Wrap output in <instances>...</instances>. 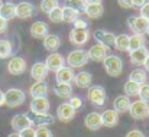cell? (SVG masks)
<instances>
[{
  "instance_id": "1",
  "label": "cell",
  "mask_w": 149,
  "mask_h": 137,
  "mask_svg": "<svg viewBox=\"0 0 149 137\" xmlns=\"http://www.w3.org/2000/svg\"><path fill=\"white\" fill-rule=\"evenodd\" d=\"M67 65L70 68H83L87 62H88V55H87V51L84 49H74L68 53L67 59H65Z\"/></svg>"
},
{
  "instance_id": "2",
  "label": "cell",
  "mask_w": 149,
  "mask_h": 137,
  "mask_svg": "<svg viewBox=\"0 0 149 137\" xmlns=\"http://www.w3.org/2000/svg\"><path fill=\"white\" fill-rule=\"evenodd\" d=\"M26 100V94L19 88H10L4 92V105L9 108H16L22 105Z\"/></svg>"
},
{
  "instance_id": "3",
  "label": "cell",
  "mask_w": 149,
  "mask_h": 137,
  "mask_svg": "<svg viewBox=\"0 0 149 137\" xmlns=\"http://www.w3.org/2000/svg\"><path fill=\"white\" fill-rule=\"evenodd\" d=\"M103 66L110 77H119L123 71V61L116 55H109L103 61Z\"/></svg>"
},
{
  "instance_id": "4",
  "label": "cell",
  "mask_w": 149,
  "mask_h": 137,
  "mask_svg": "<svg viewBox=\"0 0 149 137\" xmlns=\"http://www.w3.org/2000/svg\"><path fill=\"white\" fill-rule=\"evenodd\" d=\"M87 98L93 105L103 107L107 100V92L101 85H90L88 91H87Z\"/></svg>"
},
{
  "instance_id": "5",
  "label": "cell",
  "mask_w": 149,
  "mask_h": 137,
  "mask_svg": "<svg viewBox=\"0 0 149 137\" xmlns=\"http://www.w3.org/2000/svg\"><path fill=\"white\" fill-rule=\"evenodd\" d=\"M148 111L149 105L146 101L138 100V101H132L130 107H129V114L133 120H145L148 118Z\"/></svg>"
},
{
  "instance_id": "6",
  "label": "cell",
  "mask_w": 149,
  "mask_h": 137,
  "mask_svg": "<svg viewBox=\"0 0 149 137\" xmlns=\"http://www.w3.org/2000/svg\"><path fill=\"white\" fill-rule=\"evenodd\" d=\"M127 28L136 35H145L149 29V20L142 16H130L127 19Z\"/></svg>"
},
{
  "instance_id": "7",
  "label": "cell",
  "mask_w": 149,
  "mask_h": 137,
  "mask_svg": "<svg viewBox=\"0 0 149 137\" xmlns=\"http://www.w3.org/2000/svg\"><path fill=\"white\" fill-rule=\"evenodd\" d=\"M87 55H88V59L94 62H103L110 55V48L101 45V44H96L87 51Z\"/></svg>"
},
{
  "instance_id": "8",
  "label": "cell",
  "mask_w": 149,
  "mask_h": 137,
  "mask_svg": "<svg viewBox=\"0 0 149 137\" xmlns=\"http://www.w3.org/2000/svg\"><path fill=\"white\" fill-rule=\"evenodd\" d=\"M10 124H12V129H13L16 133H19V131H22V130H25V129L32 127V126H33V121H32V118H31L28 114H23V113H22V114L13 116Z\"/></svg>"
},
{
  "instance_id": "9",
  "label": "cell",
  "mask_w": 149,
  "mask_h": 137,
  "mask_svg": "<svg viewBox=\"0 0 149 137\" xmlns=\"http://www.w3.org/2000/svg\"><path fill=\"white\" fill-rule=\"evenodd\" d=\"M26 66H28V64H26V61L22 56H13L9 61V64H7V72L10 75H16L17 77V75H22L26 71Z\"/></svg>"
},
{
  "instance_id": "10",
  "label": "cell",
  "mask_w": 149,
  "mask_h": 137,
  "mask_svg": "<svg viewBox=\"0 0 149 137\" xmlns=\"http://www.w3.org/2000/svg\"><path fill=\"white\" fill-rule=\"evenodd\" d=\"M44 64H45V66L48 68V71L56 72V71H59L62 66H65V58H64L61 53H58V52H52L51 55H48V58H47V61H45Z\"/></svg>"
},
{
  "instance_id": "11",
  "label": "cell",
  "mask_w": 149,
  "mask_h": 137,
  "mask_svg": "<svg viewBox=\"0 0 149 137\" xmlns=\"http://www.w3.org/2000/svg\"><path fill=\"white\" fill-rule=\"evenodd\" d=\"M74 117H75V110L68 102H62V104L58 105V108H56V118L59 121L70 123Z\"/></svg>"
},
{
  "instance_id": "12",
  "label": "cell",
  "mask_w": 149,
  "mask_h": 137,
  "mask_svg": "<svg viewBox=\"0 0 149 137\" xmlns=\"http://www.w3.org/2000/svg\"><path fill=\"white\" fill-rule=\"evenodd\" d=\"M90 39V33L87 29H72L70 32V42L75 46L86 45Z\"/></svg>"
},
{
  "instance_id": "13",
  "label": "cell",
  "mask_w": 149,
  "mask_h": 137,
  "mask_svg": "<svg viewBox=\"0 0 149 137\" xmlns=\"http://www.w3.org/2000/svg\"><path fill=\"white\" fill-rule=\"evenodd\" d=\"M49 107H51V104H49V101H48V98H32L31 105H29L31 113L33 116L48 113L49 111Z\"/></svg>"
},
{
  "instance_id": "14",
  "label": "cell",
  "mask_w": 149,
  "mask_h": 137,
  "mask_svg": "<svg viewBox=\"0 0 149 137\" xmlns=\"http://www.w3.org/2000/svg\"><path fill=\"white\" fill-rule=\"evenodd\" d=\"M35 15V6L29 1H20L16 4V17L29 19Z\"/></svg>"
},
{
  "instance_id": "15",
  "label": "cell",
  "mask_w": 149,
  "mask_h": 137,
  "mask_svg": "<svg viewBox=\"0 0 149 137\" xmlns=\"http://www.w3.org/2000/svg\"><path fill=\"white\" fill-rule=\"evenodd\" d=\"M29 32H31V36L32 38H35V39H44L48 35V32H49V26L45 22L38 20V22H33L32 23Z\"/></svg>"
},
{
  "instance_id": "16",
  "label": "cell",
  "mask_w": 149,
  "mask_h": 137,
  "mask_svg": "<svg viewBox=\"0 0 149 137\" xmlns=\"http://www.w3.org/2000/svg\"><path fill=\"white\" fill-rule=\"evenodd\" d=\"M48 68L45 66L44 62H35L31 68V77L36 81V82H41V81H45V78L48 77Z\"/></svg>"
},
{
  "instance_id": "17",
  "label": "cell",
  "mask_w": 149,
  "mask_h": 137,
  "mask_svg": "<svg viewBox=\"0 0 149 137\" xmlns=\"http://www.w3.org/2000/svg\"><path fill=\"white\" fill-rule=\"evenodd\" d=\"M93 36H94V39H96V42H97V44H101V45L109 46V48L114 44V39H116V35H114L113 32L103 30V29L96 30Z\"/></svg>"
},
{
  "instance_id": "18",
  "label": "cell",
  "mask_w": 149,
  "mask_h": 137,
  "mask_svg": "<svg viewBox=\"0 0 149 137\" xmlns=\"http://www.w3.org/2000/svg\"><path fill=\"white\" fill-rule=\"evenodd\" d=\"M100 116H101V124H103L104 127L111 129V127L117 126V123H119V114H117L113 108L104 110Z\"/></svg>"
},
{
  "instance_id": "19",
  "label": "cell",
  "mask_w": 149,
  "mask_h": 137,
  "mask_svg": "<svg viewBox=\"0 0 149 137\" xmlns=\"http://www.w3.org/2000/svg\"><path fill=\"white\" fill-rule=\"evenodd\" d=\"M84 124H86V127H87L88 130H91V131H97L100 127H103L100 113H96V111L88 113V114L86 116V118H84Z\"/></svg>"
},
{
  "instance_id": "20",
  "label": "cell",
  "mask_w": 149,
  "mask_h": 137,
  "mask_svg": "<svg viewBox=\"0 0 149 137\" xmlns=\"http://www.w3.org/2000/svg\"><path fill=\"white\" fill-rule=\"evenodd\" d=\"M55 74H56V82H59V84H71L74 81V77H75L74 69L70 66H62Z\"/></svg>"
},
{
  "instance_id": "21",
  "label": "cell",
  "mask_w": 149,
  "mask_h": 137,
  "mask_svg": "<svg viewBox=\"0 0 149 137\" xmlns=\"http://www.w3.org/2000/svg\"><path fill=\"white\" fill-rule=\"evenodd\" d=\"M130 98L126 97V95H117L113 101V110L117 113V114H122V113H127L129 111V107H130Z\"/></svg>"
},
{
  "instance_id": "22",
  "label": "cell",
  "mask_w": 149,
  "mask_h": 137,
  "mask_svg": "<svg viewBox=\"0 0 149 137\" xmlns=\"http://www.w3.org/2000/svg\"><path fill=\"white\" fill-rule=\"evenodd\" d=\"M129 53H130V55H129L130 62H132L133 65H143L145 61H146V58H148V55H149V51L146 46H143V48H139V49H136V51H133V52H129Z\"/></svg>"
},
{
  "instance_id": "23",
  "label": "cell",
  "mask_w": 149,
  "mask_h": 137,
  "mask_svg": "<svg viewBox=\"0 0 149 137\" xmlns=\"http://www.w3.org/2000/svg\"><path fill=\"white\" fill-rule=\"evenodd\" d=\"M42 41H44V48L51 53L56 52L61 46V38L58 35H54V33H48Z\"/></svg>"
},
{
  "instance_id": "24",
  "label": "cell",
  "mask_w": 149,
  "mask_h": 137,
  "mask_svg": "<svg viewBox=\"0 0 149 137\" xmlns=\"http://www.w3.org/2000/svg\"><path fill=\"white\" fill-rule=\"evenodd\" d=\"M91 81H93L91 74L87 72V71H81V72H78V74L74 77V81H72V82H74L78 88L84 90V88H88V87L91 85Z\"/></svg>"
},
{
  "instance_id": "25",
  "label": "cell",
  "mask_w": 149,
  "mask_h": 137,
  "mask_svg": "<svg viewBox=\"0 0 149 137\" xmlns=\"http://www.w3.org/2000/svg\"><path fill=\"white\" fill-rule=\"evenodd\" d=\"M29 94L32 98H47L48 95V85L45 81H41V82H35L33 85H31V90Z\"/></svg>"
},
{
  "instance_id": "26",
  "label": "cell",
  "mask_w": 149,
  "mask_h": 137,
  "mask_svg": "<svg viewBox=\"0 0 149 137\" xmlns=\"http://www.w3.org/2000/svg\"><path fill=\"white\" fill-rule=\"evenodd\" d=\"M0 17H3L4 20H10L16 17V4L12 1L0 3Z\"/></svg>"
},
{
  "instance_id": "27",
  "label": "cell",
  "mask_w": 149,
  "mask_h": 137,
  "mask_svg": "<svg viewBox=\"0 0 149 137\" xmlns=\"http://www.w3.org/2000/svg\"><path fill=\"white\" fill-rule=\"evenodd\" d=\"M72 85L71 84H59L56 82V85L54 87V94L62 100H68L72 97Z\"/></svg>"
},
{
  "instance_id": "28",
  "label": "cell",
  "mask_w": 149,
  "mask_h": 137,
  "mask_svg": "<svg viewBox=\"0 0 149 137\" xmlns=\"http://www.w3.org/2000/svg\"><path fill=\"white\" fill-rule=\"evenodd\" d=\"M84 13L90 19H100L104 13V7H103L101 3H99V4H86Z\"/></svg>"
},
{
  "instance_id": "29",
  "label": "cell",
  "mask_w": 149,
  "mask_h": 137,
  "mask_svg": "<svg viewBox=\"0 0 149 137\" xmlns=\"http://www.w3.org/2000/svg\"><path fill=\"white\" fill-rule=\"evenodd\" d=\"M32 121L36 123L38 127H48L51 124H54L55 117H54L52 114H49V113H44V114H36V116H33Z\"/></svg>"
},
{
  "instance_id": "30",
  "label": "cell",
  "mask_w": 149,
  "mask_h": 137,
  "mask_svg": "<svg viewBox=\"0 0 149 137\" xmlns=\"http://www.w3.org/2000/svg\"><path fill=\"white\" fill-rule=\"evenodd\" d=\"M145 35H136L133 33L132 36H129V52H133L139 48H143L145 46Z\"/></svg>"
},
{
  "instance_id": "31",
  "label": "cell",
  "mask_w": 149,
  "mask_h": 137,
  "mask_svg": "<svg viewBox=\"0 0 149 137\" xmlns=\"http://www.w3.org/2000/svg\"><path fill=\"white\" fill-rule=\"evenodd\" d=\"M113 46L120 52H127V49H129V35H126V33L117 35Z\"/></svg>"
},
{
  "instance_id": "32",
  "label": "cell",
  "mask_w": 149,
  "mask_h": 137,
  "mask_svg": "<svg viewBox=\"0 0 149 137\" xmlns=\"http://www.w3.org/2000/svg\"><path fill=\"white\" fill-rule=\"evenodd\" d=\"M129 81H133V82H136L139 85L145 84L146 82V71L145 69H141V68L133 69L130 72V75H129Z\"/></svg>"
},
{
  "instance_id": "33",
  "label": "cell",
  "mask_w": 149,
  "mask_h": 137,
  "mask_svg": "<svg viewBox=\"0 0 149 137\" xmlns=\"http://www.w3.org/2000/svg\"><path fill=\"white\" fill-rule=\"evenodd\" d=\"M78 12H75V10H72V9H70V7H62V22H65V23H74L77 19H78Z\"/></svg>"
},
{
  "instance_id": "34",
  "label": "cell",
  "mask_w": 149,
  "mask_h": 137,
  "mask_svg": "<svg viewBox=\"0 0 149 137\" xmlns=\"http://www.w3.org/2000/svg\"><path fill=\"white\" fill-rule=\"evenodd\" d=\"M13 52V46L10 44V41L7 39H0V59H6L12 55Z\"/></svg>"
},
{
  "instance_id": "35",
  "label": "cell",
  "mask_w": 149,
  "mask_h": 137,
  "mask_svg": "<svg viewBox=\"0 0 149 137\" xmlns=\"http://www.w3.org/2000/svg\"><path fill=\"white\" fill-rule=\"evenodd\" d=\"M139 88H141V85L133 81H126L123 85V91H125L126 97H136L139 92Z\"/></svg>"
},
{
  "instance_id": "36",
  "label": "cell",
  "mask_w": 149,
  "mask_h": 137,
  "mask_svg": "<svg viewBox=\"0 0 149 137\" xmlns=\"http://www.w3.org/2000/svg\"><path fill=\"white\" fill-rule=\"evenodd\" d=\"M65 7H70L78 13H84V9H86V3L84 0H67L65 1Z\"/></svg>"
},
{
  "instance_id": "37",
  "label": "cell",
  "mask_w": 149,
  "mask_h": 137,
  "mask_svg": "<svg viewBox=\"0 0 149 137\" xmlns=\"http://www.w3.org/2000/svg\"><path fill=\"white\" fill-rule=\"evenodd\" d=\"M59 6V3H58V0H42L41 1V10L44 12V13H49L52 12L55 7H58Z\"/></svg>"
},
{
  "instance_id": "38",
  "label": "cell",
  "mask_w": 149,
  "mask_h": 137,
  "mask_svg": "<svg viewBox=\"0 0 149 137\" xmlns=\"http://www.w3.org/2000/svg\"><path fill=\"white\" fill-rule=\"evenodd\" d=\"M48 17L52 23H61L62 22V7H55L52 12L48 13Z\"/></svg>"
},
{
  "instance_id": "39",
  "label": "cell",
  "mask_w": 149,
  "mask_h": 137,
  "mask_svg": "<svg viewBox=\"0 0 149 137\" xmlns=\"http://www.w3.org/2000/svg\"><path fill=\"white\" fill-rule=\"evenodd\" d=\"M138 97H139V100L149 102V84L148 82H145V84H142V85H141L139 92H138Z\"/></svg>"
},
{
  "instance_id": "40",
  "label": "cell",
  "mask_w": 149,
  "mask_h": 137,
  "mask_svg": "<svg viewBox=\"0 0 149 137\" xmlns=\"http://www.w3.org/2000/svg\"><path fill=\"white\" fill-rule=\"evenodd\" d=\"M70 101H68V104L75 110V111H78V110H81L83 108V100L80 98V97H75V95H72L71 98H68Z\"/></svg>"
},
{
  "instance_id": "41",
  "label": "cell",
  "mask_w": 149,
  "mask_h": 137,
  "mask_svg": "<svg viewBox=\"0 0 149 137\" xmlns=\"http://www.w3.org/2000/svg\"><path fill=\"white\" fill-rule=\"evenodd\" d=\"M35 137H54L52 136V131L48 127H38L35 130Z\"/></svg>"
},
{
  "instance_id": "42",
  "label": "cell",
  "mask_w": 149,
  "mask_h": 137,
  "mask_svg": "<svg viewBox=\"0 0 149 137\" xmlns=\"http://www.w3.org/2000/svg\"><path fill=\"white\" fill-rule=\"evenodd\" d=\"M72 25H74V29H87L88 28V23L83 19H77Z\"/></svg>"
},
{
  "instance_id": "43",
  "label": "cell",
  "mask_w": 149,
  "mask_h": 137,
  "mask_svg": "<svg viewBox=\"0 0 149 137\" xmlns=\"http://www.w3.org/2000/svg\"><path fill=\"white\" fill-rule=\"evenodd\" d=\"M139 16H142L146 20H149V1H146L143 6H141V15Z\"/></svg>"
},
{
  "instance_id": "44",
  "label": "cell",
  "mask_w": 149,
  "mask_h": 137,
  "mask_svg": "<svg viewBox=\"0 0 149 137\" xmlns=\"http://www.w3.org/2000/svg\"><path fill=\"white\" fill-rule=\"evenodd\" d=\"M19 136H20V137H35V130H33L32 127L25 129V130L19 131Z\"/></svg>"
},
{
  "instance_id": "45",
  "label": "cell",
  "mask_w": 149,
  "mask_h": 137,
  "mask_svg": "<svg viewBox=\"0 0 149 137\" xmlns=\"http://www.w3.org/2000/svg\"><path fill=\"white\" fill-rule=\"evenodd\" d=\"M117 4L123 9H132L133 7V1L132 0H117Z\"/></svg>"
},
{
  "instance_id": "46",
  "label": "cell",
  "mask_w": 149,
  "mask_h": 137,
  "mask_svg": "<svg viewBox=\"0 0 149 137\" xmlns=\"http://www.w3.org/2000/svg\"><path fill=\"white\" fill-rule=\"evenodd\" d=\"M126 137H145V134L141 131V130H130L127 134H126Z\"/></svg>"
},
{
  "instance_id": "47",
  "label": "cell",
  "mask_w": 149,
  "mask_h": 137,
  "mask_svg": "<svg viewBox=\"0 0 149 137\" xmlns=\"http://www.w3.org/2000/svg\"><path fill=\"white\" fill-rule=\"evenodd\" d=\"M6 29H7V20H4L3 17H0V33L6 32Z\"/></svg>"
},
{
  "instance_id": "48",
  "label": "cell",
  "mask_w": 149,
  "mask_h": 137,
  "mask_svg": "<svg viewBox=\"0 0 149 137\" xmlns=\"http://www.w3.org/2000/svg\"><path fill=\"white\" fill-rule=\"evenodd\" d=\"M132 1H133V7H135V6H136V7H141V6H143V4L146 3L145 0H132Z\"/></svg>"
},
{
  "instance_id": "49",
  "label": "cell",
  "mask_w": 149,
  "mask_h": 137,
  "mask_svg": "<svg viewBox=\"0 0 149 137\" xmlns=\"http://www.w3.org/2000/svg\"><path fill=\"white\" fill-rule=\"evenodd\" d=\"M101 1H103V0H84L86 4H99Z\"/></svg>"
},
{
  "instance_id": "50",
  "label": "cell",
  "mask_w": 149,
  "mask_h": 137,
  "mask_svg": "<svg viewBox=\"0 0 149 137\" xmlns=\"http://www.w3.org/2000/svg\"><path fill=\"white\" fill-rule=\"evenodd\" d=\"M4 105V92L0 90V107Z\"/></svg>"
},
{
  "instance_id": "51",
  "label": "cell",
  "mask_w": 149,
  "mask_h": 137,
  "mask_svg": "<svg viewBox=\"0 0 149 137\" xmlns=\"http://www.w3.org/2000/svg\"><path fill=\"white\" fill-rule=\"evenodd\" d=\"M143 66H145V71H149V55L146 58V61H145V64H143Z\"/></svg>"
},
{
  "instance_id": "52",
  "label": "cell",
  "mask_w": 149,
  "mask_h": 137,
  "mask_svg": "<svg viewBox=\"0 0 149 137\" xmlns=\"http://www.w3.org/2000/svg\"><path fill=\"white\" fill-rule=\"evenodd\" d=\"M7 137H20L19 136V133H16V131H13V133H10Z\"/></svg>"
},
{
  "instance_id": "53",
  "label": "cell",
  "mask_w": 149,
  "mask_h": 137,
  "mask_svg": "<svg viewBox=\"0 0 149 137\" xmlns=\"http://www.w3.org/2000/svg\"><path fill=\"white\" fill-rule=\"evenodd\" d=\"M146 35H148V36H149V29H148V32H146Z\"/></svg>"
},
{
  "instance_id": "54",
  "label": "cell",
  "mask_w": 149,
  "mask_h": 137,
  "mask_svg": "<svg viewBox=\"0 0 149 137\" xmlns=\"http://www.w3.org/2000/svg\"><path fill=\"white\" fill-rule=\"evenodd\" d=\"M148 118H149V111H148Z\"/></svg>"
},
{
  "instance_id": "55",
  "label": "cell",
  "mask_w": 149,
  "mask_h": 137,
  "mask_svg": "<svg viewBox=\"0 0 149 137\" xmlns=\"http://www.w3.org/2000/svg\"><path fill=\"white\" fill-rule=\"evenodd\" d=\"M1 1H3V0H0V3H1Z\"/></svg>"
},
{
  "instance_id": "56",
  "label": "cell",
  "mask_w": 149,
  "mask_h": 137,
  "mask_svg": "<svg viewBox=\"0 0 149 137\" xmlns=\"http://www.w3.org/2000/svg\"><path fill=\"white\" fill-rule=\"evenodd\" d=\"M145 1H146V0H145Z\"/></svg>"
}]
</instances>
